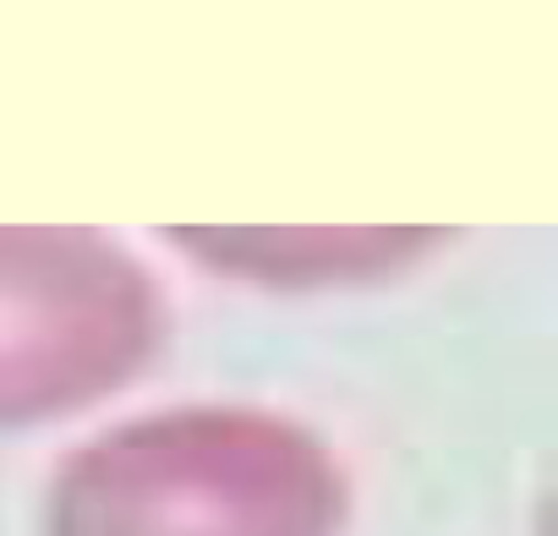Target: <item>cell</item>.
<instances>
[{
	"label": "cell",
	"mask_w": 558,
	"mask_h": 536,
	"mask_svg": "<svg viewBox=\"0 0 558 536\" xmlns=\"http://www.w3.org/2000/svg\"><path fill=\"white\" fill-rule=\"evenodd\" d=\"M345 482L291 422L192 411L83 449L50 536H335Z\"/></svg>",
	"instance_id": "obj_1"
},
{
	"label": "cell",
	"mask_w": 558,
	"mask_h": 536,
	"mask_svg": "<svg viewBox=\"0 0 558 536\" xmlns=\"http://www.w3.org/2000/svg\"><path fill=\"white\" fill-rule=\"evenodd\" d=\"M154 345V291L77 230H0V427L116 389Z\"/></svg>",
	"instance_id": "obj_2"
}]
</instances>
